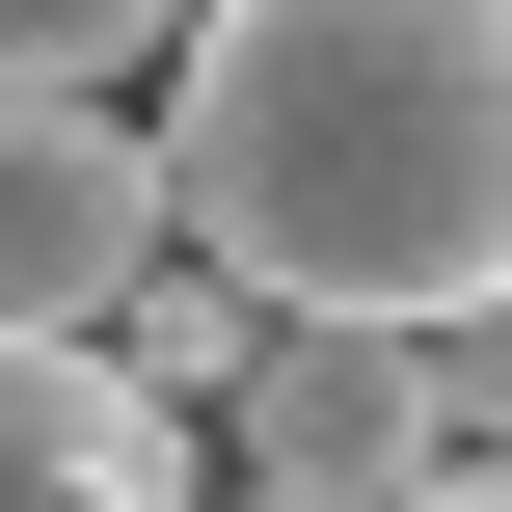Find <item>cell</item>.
Returning <instances> with one entry per match:
<instances>
[{"instance_id": "cell-1", "label": "cell", "mask_w": 512, "mask_h": 512, "mask_svg": "<svg viewBox=\"0 0 512 512\" xmlns=\"http://www.w3.org/2000/svg\"><path fill=\"white\" fill-rule=\"evenodd\" d=\"M162 243L270 324H459L512 297V0H189L135 54Z\"/></svg>"}, {"instance_id": "cell-2", "label": "cell", "mask_w": 512, "mask_h": 512, "mask_svg": "<svg viewBox=\"0 0 512 512\" xmlns=\"http://www.w3.org/2000/svg\"><path fill=\"white\" fill-rule=\"evenodd\" d=\"M189 432H216L270 512H405L432 459H459V432H432V324H243V378H216Z\"/></svg>"}, {"instance_id": "cell-3", "label": "cell", "mask_w": 512, "mask_h": 512, "mask_svg": "<svg viewBox=\"0 0 512 512\" xmlns=\"http://www.w3.org/2000/svg\"><path fill=\"white\" fill-rule=\"evenodd\" d=\"M162 270V162L108 81H0V324H108Z\"/></svg>"}, {"instance_id": "cell-4", "label": "cell", "mask_w": 512, "mask_h": 512, "mask_svg": "<svg viewBox=\"0 0 512 512\" xmlns=\"http://www.w3.org/2000/svg\"><path fill=\"white\" fill-rule=\"evenodd\" d=\"M0 512H189V432L81 324H0Z\"/></svg>"}, {"instance_id": "cell-5", "label": "cell", "mask_w": 512, "mask_h": 512, "mask_svg": "<svg viewBox=\"0 0 512 512\" xmlns=\"http://www.w3.org/2000/svg\"><path fill=\"white\" fill-rule=\"evenodd\" d=\"M189 0H0V81H135Z\"/></svg>"}, {"instance_id": "cell-6", "label": "cell", "mask_w": 512, "mask_h": 512, "mask_svg": "<svg viewBox=\"0 0 512 512\" xmlns=\"http://www.w3.org/2000/svg\"><path fill=\"white\" fill-rule=\"evenodd\" d=\"M432 432H459V459H512V297H459V324H432Z\"/></svg>"}, {"instance_id": "cell-7", "label": "cell", "mask_w": 512, "mask_h": 512, "mask_svg": "<svg viewBox=\"0 0 512 512\" xmlns=\"http://www.w3.org/2000/svg\"><path fill=\"white\" fill-rule=\"evenodd\" d=\"M405 512H512V459H432V486H405Z\"/></svg>"}, {"instance_id": "cell-8", "label": "cell", "mask_w": 512, "mask_h": 512, "mask_svg": "<svg viewBox=\"0 0 512 512\" xmlns=\"http://www.w3.org/2000/svg\"><path fill=\"white\" fill-rule=\"evenodd\" d=\"M216 512H270V486H216Z\"/></svg>"}]
</instances>
